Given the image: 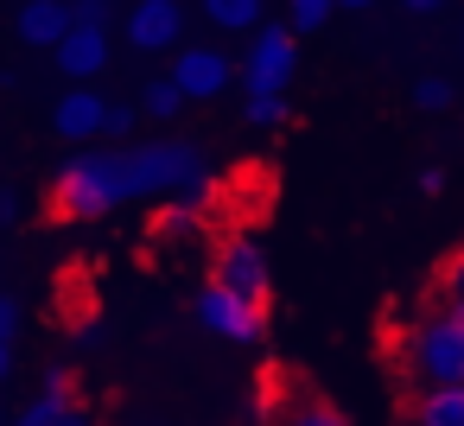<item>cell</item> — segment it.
I'll use <instances>...</instances> for the list:
<instances>
[{"label":"cell","mask_w":464,"mask_h":426,"mask_svg":"<svg viewBox=\"0 0 464 426\" xmlns=\"http://www.w3.org/2000/svg\"><path fill=\"white\" fill-rule=\"evenodd\" d=\"M121 204H134V166H128V147H77L64 166H58V210L64 217H115Z\"/></svg>","instance_id":"1"},{"label":"cell","mask_w":464,"mask_h":426,"mask_svg":"<svg viewBox=\"0 0 464 426\" xmlns=\"http://www.w3.org/2000/svg\"><path fill=\"white\" fill-rule=\"evenodd\" d=\"M128 166H134V198L191 204V198L210 185V153H204V140H185V134L134 140V147H128Z\"/></svg>","instance_id":"2"},{"label":"cell","mask_w":464,"mask_h":426,"mask_svg":"<svg viewBox=\"0 0 464 426\" xmlns=\"http://www.w3.org/2000/svg\"><path fill=\"white\" fill-rule=\"evenodd\" d=\"M299 77V39L286 20H267L261 33H248V52L236 64V83L242 96H286Z\"/></svg>","instance_id":"3"},{"label":"cell","mask_w":464,"mask_h":426,"mask_svg":"<svg viewBox=\"0 0 464 426\" xmlns=\"http://www.w3.org/2000/svg\"><path fill=\"white\" fill-rule=\"evenodd\" d=\"M407 363H413V375H420L426 388H458V382H464V324H458L451 312L426 318V324L407 337Z\"/></svg>","instance_id":"4"},{"label":"cell","mask_w":464,"mask_h":426,"mask_svg":"<svg viewBox=\"0 0 464 426\" xmlns=\"http://www.w3.org/2000/svg\"><path fill=\"white\" fill-rule=\"evenodd\" d=\"M191 318H198L210 337H223V344H261V337H267L261 305L236 299V293H229V286H217V280H204V286L191 293Z\"/></svg>","instance_id":"5"},{"label":"cell","mask_w":464,"mask_h":426,"mask_svg":"<svg viewBox=\"0 0 464 426\" xmlns=\"http://www.w3.org/2000/svg\"><path fill=\"white\" fill-rule=\"evenodd\" d=\"M166 77L185 90V102H217V96L236 90V58L223 45H179Z\"/></svg>","instance_id":"6"},{"label":"cell","mask_w":464,"mask_h":426,"mask_svg":"<svg viewBox=\"0 0 464 426\" xmlns=\"http://www.w3.org/2000/svg\"><path fill=\"white\" fill-rule=\"evenodd\" d=\"M121 33H128V45L147 52V58L179 52V45H185V0H128Z\"/></svg>","instance_id":"7"},{"label":"cell","mask_w":464,"mask_h":426,"mask_svg":"<svg viewBox=\"0 0 464 426\" xmlns=\"http://www.w3.org/2000/svg\"><path fill=\"white\" fill-rule=\"evenodd\" d=\"M210 280H217V286H229V293H236V299H248V305H267V286H274L267 255H261L248 236H236V242H223V248H217Z\"/></svg>","instance_id":"8"},{"label":"cell","mask_w":464,"mask_h":426,"mask_svg":"<svg viewBox=\"0 0 464 426\" xmlns=\"http://www.w3.org/2000/svg\"><path fill=\"white\" fill-rule=\"evenodd\" d=\"M102 128H109V96L96 83H71V96H58V109H52V134L71 147H96Z\"/></svg>","instance_id":"9"},{"label":"cell","mask_w":464,"mask_h":426,"mask_svg":"<svg viewBox=\"0 0 464 426\" xmlns=\"http://www.w3.org/2000/svg\"><path fill=\"white\" fill-rule=\"evenodd\" d=\"M52 58H58V71H64L71 83H96V77L109 71V58H115L109 26H71V33H64V45H58Z\"/></svg>","instance_id":"10"},{"label":"cell","mask_w":464,"mask_h":426,"mask_svg":"<svg viewBox=\"0 0 464 426\" xmlns=\"http://www.w3.org/2000/svg\"><path fill=\"white\" fill-rule=\"evenodd\" d=\"M77 20H71V0H26V7L14 14V33H20V45H64V33H71Z\"/></svg>","instance_id":"11"},{"label":"cell","mask_w":464,"mask_h":426,"mask_svg":"<svg viewBox=\"0 0 464 426\" xmlns=\"http://www.w3.org/2000/svg\"><path fill=\"white\" fill-rule=\"evenodd\" d=\"M204 14L217 33H261L267 26V0H204Z\"/></svg>","instance_id":"12"},{"label":"cell","mask_w":464,"mask_h":426,"mask_svg":"<svg viewBox=\"0 0 464 426\" xmlns=\"http://www.w3.org/2000/svg\"><path fill=\"white\" fill-rule=\"evenodd\" d=\"M413 426H464V382L458 388H426L413 401Z\"/></svg>","instance_id":"13"},{"label":"cell","mask_w":464,"mask_h":426,"mask_svg":"<svg viewBox=\"0 0 464 426\" xmlns=\"http://www.w3.org/2000/svg\"><path fill=\"white\" fill-rule=\"evenodd\" d=\"M140 115L160 121V128H172V121L185 115V90H179L172 77H147V83H140Z\"/></svg>","instance_id":"14"},{"label":"cell","mask_w":464,"mask_h":426,"mask_svg":"<svg viewBox=\"0 0 464 426\" xmlns=\"http://www.w3.org/2000/svg\"><path fill=\"white\" fill-rule=\"evenodd\" d=\"M331 14H337V0H286V26H293V39H318V33L331 26Z\"/></svg>","instance_id":"15"},{"label":"cell","mask_w":464,"mask_h":426,"mask_svg":"<svg viewBox=\"0 0 464 426\" xmlns=\"http://www.w3.org/2000/svg\"><path fill=\"white\" fill-rule=\"evenodd\" d=\"M7 426H96V420H90V407H33L26 401Z\"/></svg>","instance_id":"16"},{"label":"cell","mask_w":464,"mask_h":426,"mask_svg":"<svg viewBox=\"0 0 464 426\" xmlns=\"http://www.w3.org/2000/svg\"><path fill=\"white\" fill-rule=\"evenodd\" d=\"M33 407H77V375H71V369H45Z\"/></svg>","instance_id":"17"},{"label":"cell","mask_w":464,"mask_h":426,"mask_svg":"<svg viewBox=\"0 0 464 426\" xmlns=\"http://www.w3.org/2000/svg\"><path fill=\"white\" fill-rule=\"evenodd\" d=\"M407 96H413V109H420V115H445V109H451V83H445V77H432V71H426V77H413V90H407Z\"/></svg>","instance_id":"18"},{"label":"cell","mask_w":464,"mask_h":426,"mask_svg":"<svg viewBox=\"0 0 464 426\" xmlns=\"http://www.w3.org/2000/svg\"><path fill=\"white\" fill-rule=\"evenodd\" d=\"M242 121L261 128V134H274V128L286 121V96H248V102H242Z\"/></svg>","instance_id":"19"},{"label":"cell","mask_w":464,"mask_h":426,"mask_svg":"<svg viewBox=\"0 0 464 426\" xmlns=\"http://www.w3.org/2000/svg\"><path fill=\"white\" fill-rule=\"evenodd\" d=\"M140 121H147V115H140V102H109V128H102V140H115V147H121V140H134V134H140Z\"/></svg>","instance_id":"20"},{"label":"cell","mask_w":464,"mask_h":426,"mask_svg":"<svg viewBox=\"0 0 464 426\" xmlns=\"http://www.w3.org/2000/svg\"><path fill=\"white\" fill-rule=\"evenodd\" d=\"M280 426H350V420H343L331 401H318V394H312V401H299V407H293Z\"/></svg>","instance_id":"21"},{"label":"cell","mask_w":464,"mask_h":426,"mask_svg":"<svg viewBox=\"0 0 464 426\" xmlns=\"http://www.w3.org/2000/svg\"><path fill=\"white\" fill-rule=\"evenodd\" d=\"M439 286H445V312H464V248L445 261V280Z\"/></svg>","instance_id":"22"},{"label":"cell","mask_w":464,"mask_h":426,"mask_svg":"<svg viewBox=\"0 0 464 426\" xmlns=\"http://www.w3.org/2000/svg\"><path fill=\"white\" fill-rule=\"evenodd\" d=\"M71 20L77 26H109L115 20V0H71Z\"/></svg>","instance_id":"23"},{"label":"cell","mask_w":464,"mask_h":426,"mask_svg":"<svg viewBox=\"0 0 464 426\" xmlns=\"http://www.w3.org/2000/svg\"><path fill=\"white\" fill-rule=\"evenodd\" d=\"M26 217V191L20 185H0V229H14Z\"/></svg>","instance_id":"24"},{"label":"cell","mask_w":464,"mask_h":426,"mask_svg":"<svg viewBox=\"0 0 464 426\" xmlns=\"http://www.w3.org/2000/svg\"><path fill=\"white\" fill-rule=\"evenodd\" d=\"M20 318H26V312H20V299H14V293H0V337H7V344L20 337Z\"/></svg>","instance_id":"25"},{"label":"cell","mask_w":464,"mask_h":426,"mask_svg":"<svg viewBox=\"0 0 464 426\" xmlns=\"http://www.w3.org/2000/svg\"><path fill=\"white\" fill-rule=\"evenodd\" d=\"M439 191H445V166H426L420 172V198H439Z\"/></svg>","instance_id":"26"},{"label":"cell","mask_w":464,"mask_h":426,"mask_svg":"<svg viewBox=\"0 0 464 426\" xmlns=\"http://www.w3.org/2000/svg\"><path fill=\"white\" fill-rule=\"evenodd\" d=\"M401 7H407V14H445L451 0H401Z\"/></svg>","instance_id":"27"},{"label":"cell","mask_w":464,"mask_h":426,"mask_svg":"<svg viewBox=\"0 0 464 426\" xmlns=\"http://www.w3.org/2000/svg\"><path fill=\"white\" fill-rule=\"evenodd\" d=\"M7 375H14V344L0 337V382H7Z\"/></svg>","instance_id":"28"},{"label":"cell","mask_w":464,"mask_h":426,"mask_svg":"<svg viewBox=\"0 0 464 426\" xmlns=\"http://www.w3.org/2000/svg\"><path fill=\"white\" fill-rule=\"evenodd\" d=\"M337 7H343V14H369V7H375V0H337Z\"/></svg>","instance_id":"29"},{"label":"cell","mask_w":464,"mask_h":426,"mask_svg":"<svg viewBox=\"0 0 464 426\" xmlns=\"http://www.w3.org/2000/svg\"><path fill=\"white\" fill-rule=\"evenodd\" d=\"M458 52H464V39H458Z\"/></svg>","instance_id":"30"}]
</instances>
